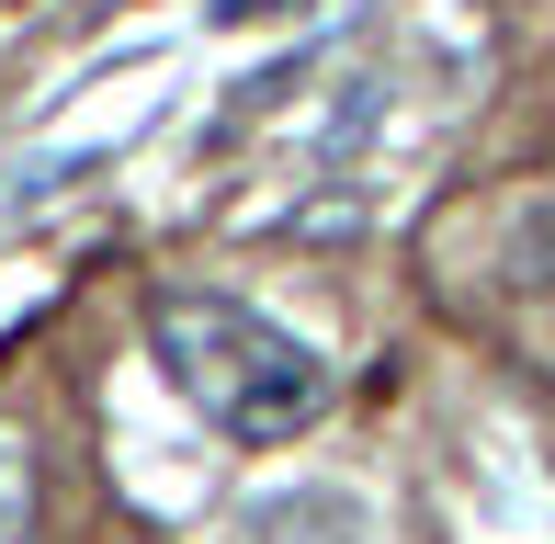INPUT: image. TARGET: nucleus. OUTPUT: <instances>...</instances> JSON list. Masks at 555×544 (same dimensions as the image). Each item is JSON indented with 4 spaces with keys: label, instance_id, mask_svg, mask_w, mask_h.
<instances>
[{
    "label": "nucleus",
    "instance_id": "1",
    "mask_svg": "<svg viewBox=\"0 0 555 544\" xmlns=\"http://www.w3.org/2000/svg\"><path fill=\"white\" fill-rule=\"evenodd\" d=\"M147 340H159L170 386H182L227 442H295L318 409H330V363H318L295 329H272L261 307H238V295L170 284L159 307H147Z\"/></svg>",
    "mask_w": 555,
    "mask_h": 544
},
{
    "label": "nucleus",
    "instance_id": "2",
    "mask_svg": "<svg viewBox=\"0 0 555 544\" xmlns=\"http://www.w3.org/2000/svg\"><path fill=\"white\" fill-rule=\"evenodd\" d=\"M363 500L351 488H284V500H249L238 544H363Z\"/></svg>",
    "mask_w": 555,
    "mask_h": 544
},
{
    "label": "nucleus",
    "instance_id": "3",
    "mask_svg": "<svg viewBox=\"0 0 555 544\" xmlns=\"http://www.w3.org/2000/svg\"><path fill=\"white\" fill-rule=\"evenodd\" d=\"M35 533V465H23V442L0 431V544Z\"/></svg>",
    "mask_w": 555,
    "mask_h": 544
},
{
    "label": "nucleus",
    "instance_id": "4",
    "mask_svg": "<svg viewBox=\"0 0 555 544\" xmlns=\"http://www.w3.org/2000/svg\"><path fill=\"white\" fill-rule=\"evenodd\" d=\"M249 12H272V0H216V23H249Z\"/></svg>",
    "mask_w": 555,
    "mask_h": 544
}]
</instances>
